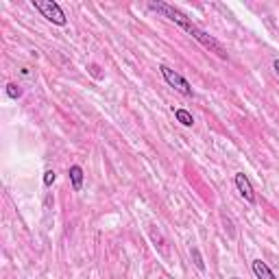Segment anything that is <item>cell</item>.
<instances>
[{
  "label": "cell",
  "mask_w": 279,
  "mask_h": 279,
  "mask_svg": "<svg viewBox=\"0 0 279 279\" xmlns=\"http://www.w3.org/2000/svg\"><path fill=\"white\" fill-rule=\"evenodd\" d=\"M234 279H238V277H234Z\"/></svg>",
  "instance_id": "cell-15"
},
{
  "label": "cell",
  "mask_w": 279,
  "mask_h": 279,
  "mask_svg": "<svg viewBox=\"0 0 279 279\" xmlns=\"http://www.w3.org/2000/svg\"><path fill=\"white\" fill-rule=\"evenodd\" d=\"M4 92H7V96H9V98H15V100L22 96V87L17 85V83H7Z\"/></svg>",
  "instance_id": "cell-10"
},
{
  "label": "cell",
  "mask_w": 279,
  "mask_h": 279,
  "mask_svg": "<svg viewBox=\"0 0 279 279\" xmlns=\"http://www.w3.org/2000/svg\"><path fill=\"white\" fill-rule=\"evenodd\" d=\"M190 255H192V262H194V266H197V269L203 273L205 271V262H203V255H201V251L197 247H192L190 249Z\"/></svg>",
  "instance_id": "cell-9"
},
{
  "label": "cell",
  "mask_w": 279,
  "mask_h": 279,
  "mask_svg": "<svg viewBox=\"0 0 279 279\" xmlns=\"http://www.w3.org/2000/svg\"><path fill=\"white\" fill-rule=\"evenodd\" d=\"M33 7L37 9L48 22H52V24H57V26L68 24L66 13H63V9L59 7V2H55V0H33Z\"/></svg>",
  "instance_id": "cell-1"
},
{
  "label": "cell",
  "mask_w": 279,
  "mask_h": 279,
  "mask_svg": "<svg viewBox=\"0 0 279 279\" xmlns=\"http://www.w3.org/2000/svg\"><path fill=\"white\" fill-rule=\"evenodd\" d=\"M234 181H236V188H238L240 197L245 199L249 205H255V192H253V186H251V181H249V177L245 173H236Z\"/></svg>",
  "instance_id": "cell-5"
},
{
  "label": "cell",
  "mask_w": 279,
  "mask_h": 279,
  "mask_svg": "<svg viewBox=\"0 0 279 279\" xmlns=\"http://www.w3.org/2000/svg\"><path fill=\"white\" fill-rule=\"evenodd\" d=\"M148 9L157 11V13H162L164 17H168L170 22H175L177 26H181L183 31H188L190 24H192V20H190L183 11H179L177 7H173V4H168V2H148Z\"/></svg>",
  "instance_id": "cell-2"
},
{
  "label": "cell",
  "mask_w": 279,
  "mask_h": 279,
  "mask_svg": "<svg viewBox=\"0 0 279 279\" xmlns=\"http://www.w3.org/2000/svg\"><path fill=\"white\" fill-rule=\"evenodd\" d=\"M251 269L255 273V277L258 279H275V273H273L269 266H266V262H262V260H253Z\"/></svg>",
  "instance_id": "cell-6"
},
{
  "label": "cell",
  "mask_w": 279,
  "mask_h": 279,
  "mask_svg": "<svg viewBox=\"0 0 279 279\" xmlns=\"http://www.w3.org/2000/svg\"><path fill=\"white\" fill-rule=\"evenodd\" d=\"M175 118H177V122H181L183 127H192L194 124V118H192V114H190L188 109H175Z\"/></svg>",
  "instance_id": "cell-8"
},
{
  "label": "cell",
  "mask_w": 279,
  "mask_h": 279,
  "mask_svg": "<svg viewBox=\"0 0 279 279\" xmlns=\"http://www.w3.org/2000/svg\"><path fill=\"white\" fill-rule=\"evenodd\" d=\"M55 179H57L55 170H46V173H44V186H52V183H55Z\"/></svg>",
  "instance_id": "cell-11"
},
{
  "label": "cell",
  "mask_w": 279,
  "mask_h": 279,
  "mask_svg": "<svg viewBox=\"0 0 279 279\" xmlns=\"http://www.w3.org/2000/svg\"><path fill=\"white\" fill-rule=\"evenodd\" d=\"M159 72H162L164 76V81L168 83L170 87H175L177 92H181L183 96H194V90H192V85L183 79V76L179 72H175L173 68H168V66H159Z\"/></svg>",
  "instance_id": "cell-4"
},
{
  "label": "cell",
  "mask_w": 279,
  "mask_h": 279,
  "mask_svg": "<svg viewBox=\"0 0 279 279\" xmlns=\"http://www.w3.org/2000/svg\"><path fill=\"white\" fill-rule=\"evenodd\" d=\"M188 33L192 35V37L197 39L201 46H205V48L210 50V52H216V55L221 57V59H227V50H225V46L221 44V41H218V39H214L210 33H205V31H203V28H199L197 24H194V22L190 24Z\"/></svg>",
  "instance_id": "cell-3"
},
{
  "label": "cell",
  "mask_w": 279,
  "mask_h": 279,
  "mask_svg": "<svg viewBox=\"0 0 279 279\" xmlns=\"http://www.w3.org/2000/svg\"><path fill=\"white\" fill-rule=\"evenodd\" d=\"M68 175H70L72 190H74V192H81V188H83V168H81V166H70Z\"/></svg>",
  "instance_id": "cell-7"
},
{
  "label": "cell",
  "mask_w": 279,
  "mask_h": 279,
  "mask_svg": "<svg viewBox=\"0 0 279 279\" xmlns=\"http://www.w3.org/2000/svg\"><path fill=\"white\" fill-rule=\"evenodd\" d=\"M223 225H225V229H227V236H229V238H234L236 231H234V225H231V221H229L227 216H223Z\"/></svg>",
  "instance_id": "cell-12"
},
{
  "label": "cell",
  "mask_w": 279,
  "mask_h": 279,
  "mask_svg": "<svg viewBox=\"0 0 279 279\" xmlns=\"http://www.w3.org/2000/svg\"><path fill=\"white\" fill-rule=\"evenodd\" d=\"M273 68H275V72L279 74V59H275V61H273Z\"/></svg>",
  "instance_id": "cell-14"
},
{
  "label": "cell",
  "mask_w": 279,
  "mask_h": 279,
  "mask_svg": "<svg viewBox=\"0 0 279 279\" xmlns=\"http://www.w3.org/2000/svg\"><path fill=\"white\" fill-rule=\"evenodd\" d=\"M90 74L94 76V79H100V68L96 66V63H92L90 66Z\"/></svg>",
  "instance_id": "cell-13"
}]
</instances>
